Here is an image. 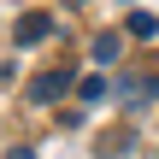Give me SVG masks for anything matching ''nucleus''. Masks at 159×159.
<instances>
[{
  "label": "nucleus",
  "mask_w": 159,
  "mask_h": 159,
  "mask_svg": "<svg viewBox=\"0 0 159 159\" xmlns=\"http://www.w3.org/2000/svg\"><path fill=\"white\" fill-rule=\"evenodd\" d=\"M6 159H35V148H12V153H6Z\"/></svg>",
  "instance_id": "nucleus-6"
},
{
  "label": "nucleus",
  "mask_w": 159,
  "mask_h": 159,
  "mask_svg": "<svg viewBox=\"0 0 159 159\" xmlns=\"http://www.w3.org/2000/svg\"><path fill=\"white\" fill-rule=\"evenodd\" d=\"M65 89H71V71H41V77L30 83V100H35V106H47V100H59Z\"/></svg>",
  "instance_id": "nucleus-2"
},
{
  "label": "nucleus",
  "mask_w": 159,
  "mask_h": 159,
  "mask_svg": "<svg viewBox=\"0 0 159 159\" xmlns=\"http://www.w3.org/2000/svg\"><path fill=\"white\" fill-rule=\"evenodd\" d=\"M89 53H94V65H118V53H124V35H118V30H100V35L89 41Z\"/></svg>",
  "instance_id": "nucleus-3"
},
{
  "label": "nucleus",
  "mask_w": 159,
  "mask_h": 159,
  "mask_svg": "<svg viewBox=\"0 0 159 159\" xmlns=\"http://www.w3.org/2000/svg\"><path fill=\"white\" fill-rule=\"evenodd\" d=\"M130 35H136V41H153L159 35V18L153 12H130Z\"/></svg>",
  "instance_id": "nucleus-5"
},
{
  "label": "nucleus",
  "mask_w": 159,
  "mask_h": 159,
  "mask_svg": "<svg viewBox=\"0 0 159 159\" xmlns=\"http://www.w3.org/2000/svg\"><path fill=\"white\" fill-rule=\"evenodd\" d=\"M124 6H130V0H124Z\"/></svg>",
  "instance_id": "nucleus-7"
},
{
  "label": "nucleus",
  "mask_w": 159,
  "mask_h": 159,
  "mask_svg": "<svg viewBox=\"0 0 159 159\" xmlns=\"http://www.w3.org/2000/svg\"><path fill=\"white\" fill-rule=\"evenodd\" d=\"M53 30H59V24H53L47 12H24V18L12 24V35H18V47H35V41H47Z\"/></svg>",
  "instance_id": "nucleus-1"
},
{
  "label": "nucleus",
  "mask_w": 159,
  "mask_h": 159,
  "mask_svg": "<svg viewBox=\"0 0 159 159\" xmlns=\"http://www.w3.org/2000/svg\"><path fill=\"white\" fill-rule=\"evenodd\" d=\"M77 94H83V100H89V106H100V100H106V94H112V83H106V77H100V71H94V77H83V83H77Z\"/></svg>",
  "instance_id": "nucleus-4"
}]
</instances>
